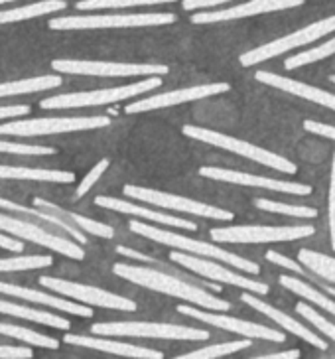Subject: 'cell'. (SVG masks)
<instances>
[{"instance_id":"33","label":"cell","mask_w":335,"mask_h":359,"mask_svg":"<svg viewBox=\"0 0 335 359\" xmlns=\"http://www.w3.org/2000/svg\"><path fill=\"white\" fill-rule=\"evenodd\" d=\"M254 205L262 212L276 213V215H286V217H300V219H314L317 217V210L308 208V205H294V203H284V201L264 200L259 198L254 200Z\"/></svg>"},{"instance_id":"46","label":"cell","mask_w":335,"mask_h":359,"mask_svg":"<svg viewBox=\"0 0 335 359\" xmlns=\"http://www.w3.org/2000/svg\"><path fill=\"white\" fill-rule=\"evenodd\" d=\"M30 113L28 105H11L0 107V118H12V116H24Z\"/></svg>"},{"instance_id":"8","label":"cell","mask_w":335,"mask_h":359,"mask_svg":"<svg viewBox=\"0 0 335 359\" xmlns=\"http://www.w3.org/2000/svg\"><path fill=\"white\" fill-rule=\"evenodd\" d=\"M335 32V14L329 16V18H324V20L314 22L306 28H300L296 32L288 34L284 38H278L274 42L262 43L254 50H249L245 52L239 57L242 67H252V65L261 64V62H266V60H273V57H278L282 53L290 52V50H296V48H302V46H308V43L317 42L320 38H324L327 34Z\"/></svg>"},{"instance_id":"20","label":"cell","mask_w":335,"mask_h":359,"mask_svg":"<svg viewBox=\"0 0 335 359\" xmlns=\"http://www.w3.org/2000/svg\"><path fill=\"white\" fill-rule=\"evenodd\" d=\"M254 79L259 83L271 85L274 89H280V91H286L290 95L302 97L306 101H312V103H317V105L327 107L335 111V95L329 93V91H324L320 87H314V85L302 83V81H296V79H290L286 75H276L271 74V72H257L254 74Z\"/></svg>"},{"instance_id":"18","label":"cell","mask_w":335,"mask_h":359,"mask_svg":"<svg viewBox=\"0 0 335 359\" xmlns=\"http://www.w3.org/2000/svg\"><path fill=\"white\" fill-rule=\"evenodd\" d=\"M306 0H251L233 8H221V11H203L193 12L191 22L193 24H217V22L241 20V18H251L259 14H268V12L290 11L302 6Z\"/></svg>"},{"instance_id":"31","label":"cell","mask_w":335,"mask_h":359,"mask_svg":"<svg viewBox=\"0 0 335 359\" xmlns=\"http://www.w3.org/2000/svg\"><path fill=\"white\" fill-rule=\"evenodd\" d=\"M266 261H271L273 264H278V266H284V269L292 271L294 275H298L300 278L308 280L310 285L320 286V288H322L324 292H327V294L334 296V298H335V285H329L327 280H324L322 276H317L315 273H312L310 269L306 271L304 266H300V264L296 263V261L288 259V257H284V255H280L278 251H268V253H266Z\"/></svg>"},{"instance_id":"10","label":"cell","mask_w":335,"mask_h":359,"mask_svg":"<svg viewBox=\"0 0 335 359\" xmlns=\"http://www.w3.org/2000/svg\"><path fill=\"white\" fill-rule=\"evenodd\" d=\"M57 74L93 75V77H137V75H168L170 67L162 64H121L95 60H53Z\"/></svg>"},{"instance_id":"21","label":"cell","mask_w":335,"mask_h":359,"mask_svg":"<svg viewBox=\"0 0 335 359\" xmlns=\"http://www.w3.org/2000/svg\"><path fill=\"white\" fill-rule=\"evenodd\" d=\"M242 302L245 304H249L251 308H254L257 312H261V314H264V316H268L273 322H276L278 326L284 327L286 332H290V334H294V336H298L300 339H304V341H308V344H312L314 348L322 349V351H325L327 349V344H325L324 339L320 338L315 332H312L310 327L302 326L298 320H294L292 316H288L286 312H282V310H278V308L271 306V304H266L264 300H261V298H257L254 296V292H245V294L241 296Z\"/></svg>"},{"instance_id":"19","label":"cell","mask_w":335,"mask_h":359,"mask_svg":"<svg viewBox=\"0 0 335 359\" xmlns=\"http://www.w3.org/2000/svg\"><path fill=\"white\" fill-rule=\"evenodd\" d=\"M95 203L105 208V210H113V212L126 213V215H132V217H140V219H148V222L158 223V225H166V227H176V229H186V231H196L198 225L193 222H188L184 217H174V215H168V213L154 212V210H148L142 208L138 203L125 200H116V198H109V196H97Z\"/></svg>"},{"instance_id":"17","label":"cell","mask_w":335,"mask_h":359,"mask_svg":"<svg viewBox=\"0 0 335 359\" xmlns=\"http://www.w3.org/2000/svg\"><path fill=\"white\" fill-rule=\"evenodd\" d=\"M199 176L217 182H227L235 186H247V188H262V190L280 191V194H292V196H310L312 186L308 184H298V182H282V180L264 178V176H254L239 170H225V168H213V166H203L199 168Z\"/></svg>"},{"instance_id":"35","label":"cell","mask_w":335,"mask_h":359,"mask_svg":"<svg viewBox=\"0 0 335 359\" xmlns=\"http://www.w3.org/2000/svg\"><path fill=\"white\" fill-rule=\"evenodd\" d=\"M0 334H2V336H11V338L20 339V341H26V344H30V346H38V348H60V341H57V339L50 338V336H43V334H38V332H34V330H28V327L12 326V324H2V322H0Z\"/></svg>"},{"instance_id":"4","label":"cell","mask_w":335,"mask_h":359,"mask_svg":"<svg viewBox=\"0 0 335 359\" xmlns=\"http://www.w3.org/2000/svg\"><path fill=\"white\" fill-rule=\"evenodd\" d=\"M182 133L188 138H193V140H199V142H207L211 147L223 148V150H229L233 154H239V156H245V158L252 160V162H259L262 166H268V168L276 170V172L290 174V176L298 172V166L288 158H284L280 154H274L266 148L254 147V144L242 140V138L229 137V135H223V133H217V130L193 127V125H186L182 128Z\"/></svg>"},{"instance_id":"15","label":"cell","mask_w":335,"mask_h":359,"mask_svg":"<svg viewBox=\"0 0 335 359\" xmlns=\"http://www.w3.org/2000/svg\"><path fill=\"white\" fill-rule=\"evenodd\" d=\"M0 231L12 233L20 239L42 245L46 249H52L55 253H62L69 259H75V261H83L85 259V251L81 249V245L74 243L69 239H63L60 235H53L50 231H43L42 227H38L34 223L22 222L18 217H12V215L0 213Z\"/></svg>"},{"instance_id":"27","label":"cell","mask_w":335,"mask_h":359,"mask_svg":"<svg viewBox=\"0 0 335 359\" xmlns=\"http://www.w3.org/2000/svg\"><path fill=\"white\" fill-rule=\"evenodd\" d=\"M0 180H32V182L74 184L75 174L74 172H67V170L16 168V166H0Z\"/></svg>"},{"instance_id":"45","label":"cell","mask_w":335,"mask_h":359,"mask_svg":"<svg viewBox=\"0 0 335 359\" xmlns=\"http://www.w3.org/2000/svg\"><path fill=\"white\" fill-rule=\"evenodd\" d=\"M225 2H231V0H184V8L186 11H210V8H215V6H221Z\"/></svg>"},{"instance_id":"13","label":"cell","mask_w":335,"mask_h":359,"mask_svg":"<svg viewBox=\"0 0 335 359\" xmlns=\"http://www.w3.org/2000/svg\"><path fill=\"white\" fill-rule=\"evenodd\" d=\"M38 283L53 290V292H57V294L79 300V302L89 304V306L121 310V312H137L138 310L135 300L113 294V292H107V290L95 288V286L79 285V283H74V280H62V278H53V276H42Z\"/></svg>"},{"instance_id":"14","label":"cell","mask_w":335,"mask_h":359,"mask_svg":"<svg viewBox=\"0 0 335 359\" xmlns=\"http://www.w3.org/2000/svg\"><path fill=\"white\" fill-rule=\"evenodd\" d=\"M178 312L189 318H196L199 322H205V324H210L213 327L239 334L242 338L268 339V341H274V344H284V339H286V336H284L282 332H278V330L262 326V324H254V322H247V320H239V318L225 316V314H215V310L203 312V310L193 308L191 304H179Z\"/></svg>"},{"instance_id":"40","label":"cell","mask_w":335,"mask_h":359,"mask_svg":"<svg viewBox=\"0 0 335 359\" xmlns=\"http://www.w3.org/2000/svg\"><path fill=\"white\" fill-rule=\"evenodd\" d=\"M0 152L4 154H26V156H34V154H55V150L50 147H36V144H18V142H2L0 140Z\"/></svg>"},{"instance_id":"50","label":"cell","mask_w":335,"mask_h":359,"mask_svg":"<svg viewBox=\"0 0 335 359\" xmlns=\"http://www.w3.org/2000/svg\"><path fill=\"white\" fill-rule=\"evenodd\" d=\"M329 81H331V83H335V75H331V77H329Z\"/></svg>"},{"instance_id":"37","label":"cell","mask_w":335,"mask_h":359,"mask_svg":"<svg viewBox=\"0 0 335 359\" xmlns=\"http://www.w3.org/2000/svg\"><path fill=\"white\" fill-rule=\"evenodd\" d=\"M53 264L50 255H28L16 259H0V273H14V271H34Z\"/></svg>"},{"instance_id":"43","label":"cell","mask_w":335,"mask_h":359,"mask_svg":"<svg viewBox=\"0 0 335 359\" xmlns=\"http://www.w3.org/2000/svg\"><path fill=\"white\" fill-rule=\"evenodd\" d=\"M304 128L312 135H317V137L329 138V140H335V127L334 125H325V123H317V121H306Z\"/></svg>"},{"instance_id":"39","label":"cell","mask_w":335,"mask_h":359,"mask_svg":"<svg viewBox=\"0 0 335 359\" xmlns=\"http://www.w3.org/2000/svg\"><path fill=\"white\" fill-rule=\"evenodd\" d=\"M296 312H298L300 316H304L306 320H308L314 327H317L322 334H325L327 338L335 341V324L334 322H329L327 318L322 316L315 308L308 306L306 302H298V304H296Z\"/></svg>"},{"instance_id":"42","label":"cell","mask_w":335,"mask_h":359,"mask_svg":"<svg viewBox=\"0 0 335 359\" xmlns=\"http://www.w3.org/2000/svg\"><path fill=\"white\" fill-rule=\"evenodd\" d=\"M329 237L335 251V150L331 160V178H329Z\"/></svg>"},{"instance_id":"22","label":"cell","mask_w":335,"mask_h":359,"mask_svg":"<svg viewBox=\"0 0 335 359\" xmlns=\"http://www.w3.org/2000/svg\"><path fill=\"white\" fill-rule=\"evenodd\" d=\"M65 344L71 346H79V348L97 349V351H105V353H113V355H121V358H138V359H162L164 353L156 351V349L140 348V346H132V344H123L116 339H105V338H89V336H75V334H65L63 336Z\"/></svg>"},{"instance_id":"7","label":"cell","mask_w":335,"mask_h":359,"mask_svg":"<svg viewBox=\"0 0 335 359\" xmlns=\"http://www.w3.org/2000/svg\"><path fill=\"white\" fill-rule=\"evenodd\" d=\"M314 225H290V227H266V225H237L215 227L210 235L215 243H280L312 237Z\"/></svg>"},{"instance_id":"1","label":"cell","mask_w":335,"mask_h":359,"mask_svg":"<svg viewBox=\"0 0 335 359\" xmlns=\"http://www.w3.org/2000/svg\"><path fill=\"white\" fill-rule=\"evenodd\" d=\"M113 273L125 280H130L132 285L144 286L150 290H156L166 296H174L179 300H186L189 304L205 308V310H215V312H227L231 304L223 298L210 294L205 288L193 285L191 280H186L178 275L164 273L154 266H140L132 263H116L113 266Z\"/></svg>"},{"instance_id":"36","label":"cell","mask_w":335,"mask_h":359,"mask_svg":"<svg viewBox=\"0 0 335 359\" xmlns=\"http://www.w3.org/2000/svg\"><path fill=\"white\" fill-rule=\"evenodd\" d=\"M335 53V38L327 40V42L320 43L317 48H312V50H306V52L298 53V55H292L284 62V67L290 72V69H298L302 65L315 64V62H322V60H327L329 55Z\"/></svg>"},{"instance_id":"26","label":"cell","mask_w":335,"mask_h":359,"mask_svg":"<svg viewBox=\"0 0 335 359\" xmlns=\"http://www.w3.org/2000/svg\"><path fill=\"white\" fill-rule=\"evenodd\" d=\"M278 283L286 288V290H290L294 294L302 296L304 300L308 302H312L315 304L317 308H322L324 312H329V314H334L335 316V300L334 296H329L327 292L322 294L314 285H310L308 280L304 278H300V276H288V275H282L278 276Z\"/></svg>"},{"instance_id":"5","label":"cell","mask_w":335,"mask_h":359,"mask_svg":"<svg viewBox=\"0 0 335 359\" xmlns=\"http://www.w3.org/2000/svg\"><path fill=\"white\" fill-rule=\"evenodd\" d=\"M158 87H162V77L160 75H152V77H148L144 81L123 85V87L48 97V99H43L42 103H40V107L42 109H83V107L109 105V103H118V101H125V99H130V97L142 95V93L158 89Z\"/></svg>"},{"instance_id":"25","label":"cell","mask_w":335,"mask_h":359,"mask_svg":"<svg viewBox=\"0 0 335 359\" xmlns=\"http://www.w3.org/2000/svg\"><path fill=\"white\" fill-rule=\"evenodd\" d=\"M34 205H36V208H42V210H46V212L55 213V215H60V217L67 219V222H71L74 225H77V227L85 233H91V235L103 237V239H113V237H115V229H113L111 225H107V223H101V222H95V219H91V217H83V215H79V213L65 212V210H62V208H57L55 203H50V201L42 200V198H36V200H34Z\"/></svg>"},{"instance_id":"29","label":"cell","mask_w":335,"mask_h":359,"mask_svg":"<svg viewBox=\"0 0 335 359\" xmlns=\"http://www.w3.org/2000/svg\"><path fill=\"white\" fill-rule=\"evenodd\" d=\"M0 314H8V316L22 318V320L38 322V324L55 327V330H67L69 327V322L65 318L55 316L52 312H42V310H36V308L18 306L14 302H6V300H0Z\"/></svg>"},{"instance_id":"34","label":"cell","mask_w":335,"mask_h":359,"mask_svg":"<svg viewBox=\"0 0 335 359\" xmlns=\"http://www.w3.org/2000/svg\"><path fill=\"white\" fill-rule=\"evenodd\" d=\"M252 346L251 338L237 339V341H225V344H213V346H205V348L196 349V351H189L184 353L179 359H213L221 358V355H233L241 349H247Z\"/></svg>"},{"instance_id":"32","label":"cell","mask_w":335,"mask_h":359,"mask_svg":"<svg viewBox=\"0 0 335 359\" xmlns=\"http://www.w3.org/2000/svg\"><path fill=\"white\" fill-rule=\"evenodd\" d=\"M300 263L304 264L306 269H310L312 273L317 276H322L327 283H334L335 285V259L329 255L317 253L312 249H300L298 253Z\"/></svg>"},{"instance_id":"2","label":"cell","mask_w":335,"mask_h":359,"mask_svg":"<svg viewBox=\"0 0 335 359\" xmlns=\"http://www.w3.org/2000/svg\"><path fill=\"white\" fill-rule=\"evenodd\" d=\"M130 231L138 233L146 239H152L160 245H168V247H174L178 251H184V253L189 255H198V257H207V259H215V261H223L225 264H231L239 271H245L249 275H259L261 273V266L252 261H247L239 255H233L225 249H219L215 245L205 243V241H198V239H191V237H186V235H179L176 231H166V229H160L156 225H148V223L138 222V219H132L128 223Z\"/></svg>"},{"instance_id":"41","label":"cell","mask_w":335,"mask_h":359,"mask_svg":"<svg viewBox=\"0 0 335 359\" xmlns=\"http://www.w3.org/2000/svg\"><path fill=\"white\" fill-rule=\"evenodd\" d=\"M109 164H111V162H109L107 158L99 160V162H97V166H93V168L89 170V174H87V176L83 178V182L79 184V188H77V194H75V196H77V198H83L85 194L91 190L95 184H97V180L105 174V170L109 168Z\"/></svg>"},{"instance_id":"47","label":"cell","mask_w":335,"mask_h":359,"mask_svg":"<svg viewBox=\"0 0 335 359\" xmlns=\"http://www.w3.org/2000/svg\"><path fill=\"white\" fill-rule=\"evenodd\" d=\"M0 249H8V251H14V253H20L24 245H22V241H16L12 237H6L4 233H0Z\"/></svg>"},{"instance_id":"23","label":"cell","mask_w":335,"mask_h":359,"mask_svg":"<svg viewBox=\"0 0 335 359\" xmlns=\"http://www.w3.org/2000/svg\"><path fill=\"white\" fill-rule=\"evenodd\" d=\"M0 292L8 296H16V298H22V300H28V302H36V304H43V306L55 308V310H62V312H69V314H75V316H81V318L93 316V310H91L89 306H81V304L69 302V300H65V298L43 294V292L32 290V288H24V286L0 283Z\"/></svg>"},{"instance_id":"24","label":"cell","mask_w":335,"mask_h":359,"mask_svg":"<svg viewBox=\"0 0 335 359\" xmlns=\"http://www.w3.org/2000/svg\"><path fill=\"white\" fill-rule=\"evenodd\" d=\"M0 208H4V210H8V212H16V213H24V215H30L34 219H38V222L48 223V225H52L55 229H62L67 235H71L77 243L85 245L87 243V237L83 235V231L74 225L71 222H67V219H63L60 215H55V213H50L42 210V208H38V210H32V208H24V205H18V203H14V201L8 200H0Z\"/></svg>"},{"instance_id":"38","label":"cell","mask_w":335,"mask_h":359,"mask_svg":"<svg viewBox=\"0 0 335 359\" xmlns=\"http://www.w3.org/2000/svg\"><path fill=\"white\" fill-rule=\"evenodd\" d=\"M176 0H81L77 2V11H103V8H130V6H152L166 4Z\"/></svg>"},{"instance_id":"49","label":"cell","mask_w":335,"mask_h":359,"mask_svg":"<svg viewBox=\"0 0 335 359\" xmlns=\"http://www.w3.org/2000/svg\"><path fill=\"white\" fill-rule=\"evenodd\" d=\"M8 2H16V0H0V4H8Z\"/></svg>"},{"instance_id":"28","label":"cell","mask_w":335,"mask_h":359,"mask_svg":"<svg viewBox=\"0 0 335 359\" xmlns=\"http://www.w3.org/2000/svg\"><path fill=\"white\" fill-rule=\"evenodd\" d=\"M65 8H67V2L65 0H42V2L28 4V6L0 11V26L2 24H12V22L30 20V18H38V16H43V14L65 11Z\"/></svg>"},{"instance_id":"48","label":"cell","mask_w":335,"mask_h":359,"mask_svg":"<svg viewBox=\"0 0 335 359\" xmlns=\"http://www.w3.org/2000/svg\"><path fill=\"white\" fill-rule=\"evenodd\" d=\"M302 355L300 349H286V351H278V353H268L262 355V359H298Z\"/></svg>"},{"instance_id":"3","label":"cell","mask_w":335,"mask_h":359,"mask_svg":"<svg viewBox=\"0 0 335 359\" xmlns=\"http://www.w3.org/2000/svg\"><path fill=\"white\" fill-rule=\"evenodd\" d=\"M176 22L172 12H138V14H89L52 18V30H105V28H154Z\"/></svg>"},{"instance_id":"44","label":"cell","mask_w":335,"mask_h":359,"mask_svg":"<svg viewBox=\"0 0 335 359\" xmlns=\"http://www.w3.org/2000/svg\"><path fill=\"white\" fill-rule=\"evenodd\" d=\"M34 351L30 348L18 346H0V359H32Z\"/></svg>"},{"instance_id":"11","label":"cell","mask_w":335,"mask_h":359,"mask_svg":"<svg viewBox=\"0 0 335 359\" xmlns=\"http://www.w3.org/2000/svg\"><path fill=\"white\" fill-rule=\"evenodd\" d=\"M170 261H174L176 264H182L189 269L191 273L203 276L207 280H215V283H223V285L237 286V288H242V290H249V292H254V294H268V285H264L261 280H254V278H249V276H241L239 273H233L227 266L211 261L207 257H198V255H189L184 253V251H172L170 253Z\"/></svg>"},{"instance_id":"16","label":"cell","mask_w":335,"mask_h":359,"mask_svg":"<svg viewBox=\"0 0 335 359\" xmlns=\"http://www.w3.org/2000/svg\"><path fill=\"white\" fill-rule=\"evenodd\" d=\"M229 89V83L193 85V87H184V89L166 91V93H158V95L135 101V103L126 105L125 111L128 115H137V113H146V111H154V109H168V107L184 105V103H189V101H199V99H205V97L221 95V93H227Z\"/></svg>"},{"instance_id":"30","label":"cell","mask_w":335,"mask_h":359,"mask_svg":"<svg viewBox=\"0 0 335 359\" xmlns=\"http://www.w3.org/2000/svg\"><path fill=\"white\" fill-rule=\"evenodd\" d=\"M60 85H62V77H60V75H38V77H28V79H18V81L0 83V97L48 91V89L60 87Z\"/></svg>"},{"instance_id":"6","label":"cell","mask_w":335,"mask_h":359,"mask_svg":"<svg viewBox=\"0 0 335 359\" xmlns=\"http://www.w3.org/2000/svg\"><path fill=\"white\" fill-rule=\"evenodd\" d=\"M95 336H118V338H158L178 339V341H205L210 332L201 327L174 326L158 322H105L91 326Z\"/></svg>"},{"instance_id":"12","label":"cell","mask_w":335,"mask_h":359,"mask_svg":"<svg viewBox=\"0 0 335 359\" xmlns=\"http://www.w3.org/2000/svg\"><path fill=\"white\" fill-rule=\"evenodd\" d=\"M125 196L132 198V200L144 201V203H152L158 208H164V210L189 213L196 217H207V219H219V222H231L235 217L227 210H221V208H215L210 203L166 194V191L150 190V188H142V186H125Z\"/></svg>"},{"instance_id":"9","label":"cell","mask_w":335,"mask_h":359,"mask_svg":"<svg viewBox=\"0 0 335 359\" xmlns=\"http://www.w3.org/2000/svg\"><path fill=\"white\" fill-rule=\"evenodd\" d=\"M111 125L109 116H62V118H32V121H14L0 125V135L11 137H42V135H60L75 130H93Z\"/></svg>"}]
</instances>
